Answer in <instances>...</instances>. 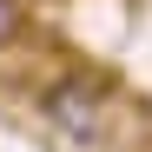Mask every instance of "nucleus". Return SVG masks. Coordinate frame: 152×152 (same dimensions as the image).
<instances>
[{"instance_id": "1", "label": "nucleus", "mask_w": 152, "mask_h": 152, "mask_svg": "<svg viewBox=\"0 0 152 152\" xmlns=\"http://www.w3.org/2000/svg\"><path fill=\"white\" fill-rule=\"evenodd\" d=\"M106 106H113V73L73 66V73H60V80L40 86V113H46V126L66 132L73 145H93L99 132H106Z\"/></svg>"}, {"instance_id": "2", "label": "nucleus", "mask_w": 152, "mask_h": 152, "mask_svg": "<svg viewBox=\"0 0 152 152\" xmlns=\"http://www.w3.org/2000/svg\"><path fill=\"white\" fill-rule=\"evenodd\" d=\"M20 40H27V0H0V53H13Z\"/></svg>"}]
</instances>
